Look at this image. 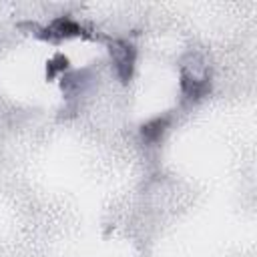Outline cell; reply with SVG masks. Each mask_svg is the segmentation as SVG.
Wrapping results in <instances>:
<instances>
[{"instance_id":"cell-1","label":"cell","mask_w":257,"mask_h":257,"mask_svg":"<svg viewBox=\"0 0 257 257\" xmlns=\"http://www.w3.org/2000/svg\"><path fill=\"white\" fill-rule=\"evenodd\" d=\"M110 56L114 62V70L122 82H126L133 76L135 60H137V50L131 42L126 40H114L110 44Z\"/></svg>"},{"instance_id":"cell-2","label":"cell","mask_w":257,"mask_h":257,"mask_svg":"<svg viewBox=\"0 0 257 257\" xmlns=\"http://www.w3.org/2000/svg\"><path fill=\"white\" fill-rule=\"evenodd\" d=\"M82 28L78 22H74L72 18H66V16H60L56 20H52L46 28L40 30V36L42 38H48V40H60V38H68V36H76L80 34Z\"/></svg>"},{"instance_id":"cell-3","label":"cell","mask_w":257,"mask_h":257,"mask_svg":"<svg viewBox=\"0 0 257 257\" xmlns=\"http://www.w3.org/2000/svg\"><path fill=\"white\" fill-rule=\"evenodd\" d=\"M181 88L189 98H201L211 90V84L207 78H197L195 74L183 70L181 74Z\"/></svg>"},{"instance_id":"cell-4","label":"cell","mask_w":257,"mask_h":257,"mask_svg":"<svg viewBox=\"0 0 257 257\" xmlns=\"http://www.w3.org/2000/svg\"><path fill=\"white\" fill-rule=\"evenodd\" d=\"M167 118L163 116H157V118H153V120H149V122H145L143 124V128H141V135H143V139L147 141V143H157L161 137H163V133H165V128H167Z\"/></svg>"},{"instance_id":"cell-5","label":"cell","mask_w":257,"mask_h":257,"mask_svg":"<svg viewBox=\"0 0 257 257\" xmlns=\"http://www.w3.org/2000/svg\"><path fill=\"white\" fill-rule=\"evenodd\" d=\"M68 68V60L62 56V54H56L50 62H48V68H46V74L48 76H54L56 72H64Z\"/></svg>"}]
</instances>
